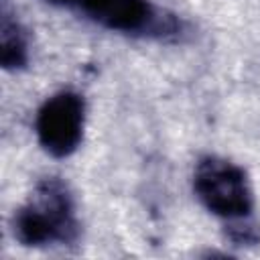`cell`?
Masks as SVG:
<instances>
[{
	"mask_svg": "<svg viewBox=\"0 0 260 260\" xmlns=\"http://www.w3.org/2000/svg\"><path fill=\"white\" fill-rule=\"evenodd\" d=\"M12 234L22 246L32 248L73 244L79 236V221L69 187L57 177L41 181L14 213Z\"/></svg>",
	"mask_w": 260,
	"mask_h": 260,
	"instance_id": "1",
	"label": "cell"
},
{
	"mask_svg": "<svg viewBox=\"0 0 260 260\" xmlns=\"http://www.w3.org/2000/svg\"><path fill=\"white\" fill-rule=\"evenodd\" d=\"M193 189L199 201L223 219L250 217L254 199L242 167L219 156L199 158L193 173Z\"/></svg>",
	"mask_w": 260,
	"mask_h": 260,
	"instance_id": "2",
	"label": "cell"
},
{
	"mask_svg": "<svg viewBox=\"0 0 260 260\" xmlns=\"http://www.w3.org/2000/svg\"><path fill=\"white\" fill-rule=\"evenodd\" d=\"M83 122V98L75 91H59L51 95L37 112V138L51 156H69L81 142Z\"/></svg>",
	"mask_w": 260,
	"mask_h": 260,
	"instance_id": "3",
	"label": "cell"
},
{
	"mask_svg": "<svg viewBox=\"0 0 260 260\" xmlns=\"http://www.w3.org/2000/svg\"><path fill=\"white\" fill-rule=\"evenodd\" d=\"M85 14L110 30L128 35H167L175 20L160 14L148 0H79Z\"/></svg>",
	"mask_w": 260,
	"mask_h": 260,
	"instance_id": "4",
	"label": "cell"
},
{
	"mask_svg": "<svg viewBox=\"0 0 260 260\" xmlns=\"http://www.w3.org/2000/svg\"><path fill=\"white\" fill-rule=\"evenodd\" d=\"M28 61V43L22 26L8 12L0 24V63L4 69H20Z\"/></svg>",
	"mask_w": 260,
	"mask_h": 260,
	"instance_id": "5",
	"label": "cell"
},
{
	"mask_svg": "<svg viewBox=\"0 0 260 260\" xmlns=\"http://www.w3.org/2000/svg\"><path fill=\"white\" fill-rule=\"evenodd\" d=\"M228 238L238 244V246H252L260 240V232L256 230L254 223L248 221V217H242V219H232V223L228 225Z\"/></svg>",
	"mask_w": 260,
	"mask_h": 260,
	"instance_id": "6",
	"label": "cell"
},
{
	"mask_svg": "<svg viewBox=\"0 0 260 260\" xmlns=\"http://www.w3.org/2000/svg\"><path fill=\"white\" fill-rule=\"evenodd\" d=\"M47 2H53V4H73L75 0H47Z\"/></svg>",
	"mask_w": 260,
	"mask_h": 260,
	"instance_id": "7",
	"label": "cell"
}]
</instances>
